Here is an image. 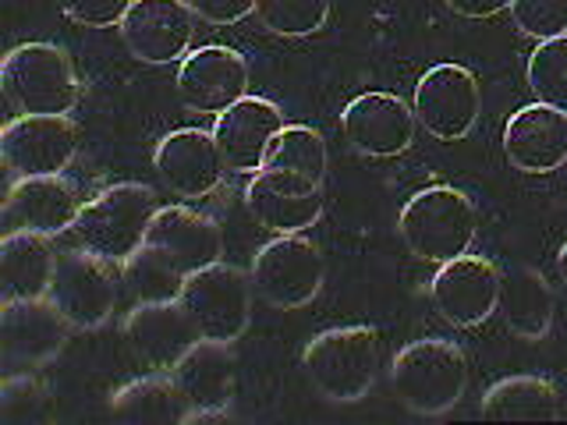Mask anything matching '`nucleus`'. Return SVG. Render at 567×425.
<instances>
[{"mask_svg": "<svg viewBox=\"0 0 567 425\" xmlns=\"http://www.w3.org/2000/svg\"><path fill=\"white\" fill-rule=\"evenodd\" d=\"M111 412L117 422H142V425L192 422V407L171 372H156V376H142L128 386H121L111 401Z\"/></svg>", "mask_w": 567, "mask_h": 425, "instance_id": "obj_27", "label": "nucleus"}, {"mask_svg": "<svg viewBox=\"0 0 567 425\" xmlns=\"http://www.w3.org/2000/svg\"><path fill=\"white\" fill-rule=\"evenodd\" d=\"M496 312L504 315L511 333L522 341H543L554 326V291L546 277L528 262L501 266V294H496Z\"/></svg>", "mask_w": 567, "mask_h": 425, "instance_id": "obj_24", "label": "nucleus"}, {"mask_svg": "<svg viewBox=\"0 0 567 425\" xmlns=\"http://www.w3.org/2000/svg\"><path fill=\"white\" fill-rule=\"evenodd\" d=\"M312 386L327 401L354 404L362 401L380 369V341L369 326H333L316 333L301 354Z\"/></svg>", "mask_w": 567, "mask_h": 425, "instance_id": "obj_4", "label": "nucleus"}, {"mask_svg": "<svg viewBox=\"0 0 567 425\" xmlns=\"http://www.w3.org/2000/svg\"><path fill=\"white\" fill-rule=\"evenodd\" d=\"M390 383H394L401 404L415 415H443L465 397L468 362L465 351L443 336H422L404 344L390 362Z\"/></svg>", "mask_w": 567, "mask_h": 425, "instance_id": "obj_3", "label": "nucleus"}, {"mask_svg": "<svg viewBox=\"0 0 567 425\" xmlns=\"http://www.w3.org/2000/svg\"><path fill=\"white\" fill-rule=\"evenodd\" d=\"M117 29L135 61L171 64L188 58L195 11L188 8V0H132Z\"/></svg>", "mask_w": 567, "mask_h": 425, "instance_id": "obj_12", "label": "nucleus"}, {"mask_svg": "<svg viewBox=\"0 0 567 425\" xmlns=\"http://www.w3.org/2000/svg\"><path fill=\"white\" fill-rule=\"evenodd\" d=\"M68 341V319L53 309L50 298L4 301L0 312V359L4 376L11 372H32L50 362Z\"/></svg>", "mask_w": 567, "mask_h": 425, "instance_id": "obj_11", "label": "nucleus"}, {"mask_svg": "<svg viewBox=\"0 0 567 425\" xmlns=\"http://www.w3.org/2000/svg\"><path fill=\"white\" fill-rule=\"evenodd\" d=\"M419 117L394 93H362L341 114V132L354 153L398 156L415 142Z\"/></svg>", "mask_w": 567, "mask_h": 425, "instance_id": "obj_20", "label": "nucleus"}, {"mask_svg": "<svg viewBox=\"0 0 567 425\" xmlns=\"http://www.w3.org/2000/svg\"><path fill=\"white\" fill-rule=\"evenodd\" d=\"M327 164H330V153H327L323 135L309 128V124H284L277 138L270 142V153H266L262 167L301 174V177H309V182L323 185Z\"/></svg>", "mask_w": 567, "mask_h": 425, "instance_id": "obj_28", "label": "nucleus"}, {"mask_svg": "<svg viewBox=\"0 0 567 425\" xmlns=\"http://www.w3.org/2000/svg\"><path fill=\"white\" fill-rule=\"evenodd\" d=\"M0 85L18 114H68L79 103V79L53 43H22L0 64Z\"/></svg>", "mask_w": 567, "mask_h": 425, "instance_id": "obj_5", "label": "nucleus"}, {"mask_svg": "<svg viewBox=\"0 0 567 425\" xmlns=\"http://www.w3.org/2000/svg\"><path fill=\"white\" fill-rule=\"evenodd\" d=\"M284 128V114L274 100L266 96H241L235 106L217 114L213 138L224 156V167L230 174H256L266 164L270 142Z\"/></svg>", "mask_w": 567, "mask_h": 425, "instance_id": "obj_19", "label": "nucleus"}, {"mask_svg": "<svg viewBox=\"0 0 567 425\" xmlns=\"http://www.w3.org/2000/svg\"><path fill=\"white\" fill-rule=\"evenodd\" d=\"M79 153V132L64 114H22L0 132V156L18 177L64 174Z\"/></svg>", "mask_w": 567, "mask_h": 425, "instance_id": "obj_10", "label": "nucleus"}, {"mask_svg": "<svg viewBox=\"0 0 567 425\" xmlns=\"http://www.w3.org/2000/svg\"><path fill=\"white\" fill-rule=\"evenodd\" d=\"M188 8L209 25H235L256 11V0H188Z\"/></svg>", "mask_w": 567, "mask_h": 425, "instance_id": "obj_34", "label": "nucleus"}, {"mask_svg": "<svg viewBox=\"0 0 567 425\" xmlns=\"http://www.w3.org/2000/svg\"><path fill=\"white\" fill-rule=\"evenodd\" d=\"M504 153L525 174H554L567 164V114L549 103H528L504 124Z\"/></svg>", "mask_w": 567, "mask_h": 425, "instance_id": "obj_21", "label": "nucleus"}, {"mask_svg": "<svg viewBox=\"0 0 567 425\" xmlns=\"http://www.w3.org/2000/svg\"><path fill=\"white\" fill-rule=\"evenodd\" d=\"M528 89L539 103L567 114V32L543 40L528 58Z\"/></svg>", "mask_w": 567, "mask_h": 425, "instance_id": "obj_31", "label": "nucleus"}, {"mask_svg": "<svg viewBox=\"0 0 567 425\" xmlns=\"http://www.w3.org/2000/svg\"><path fill=\"white\" fill-rule=\"evenodd\" d=\"M256 18L266 32L298 40V35H312L327 25L330 0H256Z\"/></svg>", "mask_w": 567, "mask_h": 425, "instance_id": "obj_30", "label": "nucleus"}, {"mask_svg": "<svg viewBox=\"0 0 567 425\" xmlns=\"http://www.w3.org/2000/svg\"><path fill=\"white\" fill-rule=\"evenodd\" d=\"M195 418H224L235 401V351L220 341H199L171 369Z\"/></svg>", "mask_w": 567, "mask_h": 425, "instance_id": "obj_23", "label": "nucleus"}, {"mask_svg": "<svg viewBox=\"0 0 567 425\" xmlns=\"http://www.w3.org/2000/svg\"><path fill=\"white\" fill-rule=\"evenodd\" d=\"M156 195L150 185L138 182H121L103 188L100 195H93L82 212L71 235L75 241L114 266H124V259H132L142 241H146V230L156 217Z\"/></svg>", "mask_w": 567, "mask_h": 425, "instance_id": "obj_2", "label": "nucleus"}, {"mask_svg": "<svg viewBox=\"0 0 567 425\" xmlns=\"http://www.w3.org/2000/svg\"><path fill=\"white\" fill-rule=\"evenodd\" d=\"M398 235L422 262H451L465 256L478 235V209L461 188L433 185L408 199L398 212Z\"/></svg>", "mask_w": 567, "mask_h": 425, "instance_id": "obj_1", "label": "nucleus"}, {"mask_svg": "<svg viewBox=\"0 0 567 425\" xmlns=\"http://www.w3.org/2000/svg\"><path fill=\"white\" fill-rule=\"evenodd\" d=\"M121 283L128 288V294L138 301H174L182 298L185 277L174 270L167 259H159L153 248L142 245L132 259H124V273Z\"/></svg>", "mask_w": 567, "mask_h": 425, "instance_id": "obj_29", "label": "nucleus"}, {"mask_svg": "<svg viewBox=\"0 0 567 425\" xmlns=\"http://www.w3.org/2000/svg\"><path fill=\"white\" fill-rule=\"evenodd\" d=\"M58 256H53L50 238L29 235V230H8L0 241V294L4 301H29L47 298Z\"/></svg>", "mask_w": 567, "mask_h": 425, "instance_id": "obj_25", "label": "nucleus"}, {"mask_svg": "<svg viewBox=\"0 0 567 425\" xmlns=\"http://www.w3.org/2000/svg\"><path fill=\"white\" fill-rule=\"evenodd\" d=\"M511 18L536 43L567 32V0H511Z\"/></svg>", "mask_w": 567, "mask_h": 425, "instance_id": "obj_32", "label": "nucleus"}, {"mask_svg": "<svg viewBox=\"0 0 567 425\" xmlns=\"http://www.w3.org/2000/svg\"><path fill=\"white\" fill-rule=\"evenodd\" d=\"M447 8L465 18H493L504 8H511V0H447Z\"/></svg>", "mask_w": 567, "mask_h": 425, "instance_id": "obj_35", "label": "nucleus"}, {"mask_svg": "<svg viewBox=\"0 0 567 425\" xmlns=\"http://www.w3.org/2000/svg\"><path fill=\"white\" fill-rule=\"evenodd\" d=\"M483 418L493 422H549L560 418V394L546 376H504L496 380L478 404Z\"/></svg>", "mask_w": 567, "mask_h": 425, "instance_id": "obj_26", "label": "nucleus"}, {"mask_svg": "<svg viewBox=\"0 0 567 425\" xmlns=\"http://www.w3.org/2000/svg\"><path fill=\"white\" fill-rule=\"evenodd\" d=\"M557 273H560V280L567 283V241L560 245V252H557Z\"/></svg>", "mask_w": 567, "mask_h": 425, "instance_id": "obj_36", "label": "nucleus"}, {"mask_svg": "<svg viewBox=\"0 0 567 425\" xmlns=\"http://www.w3.org/2000/svg\"><path fill=\"white\" fill-rule=\"evenodd\" d=\"M159 177L177 191L182 199H203L224 177V156L217 149L213 132L203 128H177L159 138L153 153Z\"/></svg>", "mask_w": 567, "mask_h": 425, "instance_id": "obj_22", "label": "nucleus"}, {"mask_svg": "<svg viewBox=\"0 0 567 425\" xmlns=\"http://www.w3.org/2000/svg\"><path fill=\"white\" fill-rule=\"evenodd\" d=\"M82 195L64 174H29L18 177L4 199L8 230H29V235L58 238L75 227L82 212Z\"/></svg>", "mask_w": 567, "mask_h": 425, "instance_id": "obj_15", "label": "nucleus"}, {"mask_svg": "<svg viewBox=\"0 0 567 425\" xmlns=\"http://www.w3.org/2000/svg\"><path fill=\"white\" fill-rule=\"evenodd\" d=\"M177 100L195 114H224L248 96V61L230 46H199L177 68Z\"/></svg>", "mask_w": 567, "mask_h": 425, "instance_id": "obj_14", "label": "nucleus"}, {"mask_svg": "<svg viewBox=\"0 0 567 425\" xmlns=\"http://www.w3.org/2000/svg\"><path fill=\"white\" fill-rule=\"evenodd\" d=\"M252 277H245L238 266L220 259L185 277L182 305L188 309L203 341L235 344L248 330V319H252Z\"/></svg>", "mask_w": 567, "mask_h": 425, "instance_id": "obj_6", "label": "nucleus"}, {"mask_svg": "<svg viewBox=\"0 0 567 425\" xmlns=\"http://www.w3.org/2000/svg\"><path fill=\"white\" fill-rule=\"evenodd\" d=\"M117 283L121 280L114 273V262H106L82 248V252H64L58 259L47 298L53 301V309L68 319V326L96 330L114 315Z\"/></svg>", "mask_w": 567, "mask_h": 425, "instance_id": "obj_8", "label": "nucleus"}, {"mask_svg": "<svg viewBox=\"0 0 567 425\" xmlns=\"http://www.w3.org/2000/svg\"><path fill=\"white\" fill-rule=\"evenodd\" d=\"M142 245L167 259L182 277L199 273L224 256V235L217 220L188 206H159Z\"/></svg>", "mask_w": 567, "mask_h": 425, "instance_id": "obj_17", "label": "nucleus"}, {"mask_svg": "<svg viewBox=\"0 0 567 425\" xmlns=\"http://www.w3.org/2000/svg\"><path fill=\"white\" fill-rule=\"evenodd\" d=\"M245 206L274 235H301L323 217V191L316 182L288 170L262 167L245 188Z\"/></svg>", "mask_w": 567, "mask_h": 425, "instance_id": "obj_16", "label": "nucleus"}, {"mask_svg": "<svg viewBox=\"0 0 567 425\" xmlns=\"http://www.w3.org/2000/svg\"><path fill=\"white\" fill-rule=\"evenodd\" d=\"M252 288L274 309H301L323 291V252L301 235H277L252 259Z\"/></svg>", "mask_w": 567, "mask_h": 425, "instance_id": "obj_7", "label": "nucleus"}, {"mask_svg": "<svg viewBox=\"0 0 567 425\" xmlns=\"http://www.w3.org/2000/svg\"><path fill=\"white\" fill-rule=\"evenodd\" d=\"M58 4L71 22H79L85 29H106V25H121L132 0H58Z\"/></svg>", "mask_w": 567, "mask_h": 425, "instance_id": "obj_33", "label": "nucleus"}, {"mask_svg": "<svg viewBox=\"0 0 567 425\" xmlns=\"http://www.w3.org/2000/svg\"><path fill=\"white\" fill-rule=\"evenodd\" d=\"M412 111L433 138L457 142L475 128L483 89L465 64H436L419 79Z\"/></svg>", "mask_w": 567, "mask_h": 425, "instance_id": "obj_9", "label": "nucleus"}, {"mask_svg": "<svg viewBox=\"0 0 567 425\" xmlns=\"http://www.w3.org/2000/svg\"><path fill=\"white\" fill-rule=\"evenodd\" d=\"M496 294H501V266L486 256H457L440 262L430 280L433 309L454 326H478L496 312Z\"/></svg>", "mask_w": 567, "mask_h": 425, "instance_id": "obj_13", "label": "nucleus"}, {"mask_svg": "<svg viewBox=\"0 0 567 425\" xmlns=\"http://www.w3.org/2000/svg\"><path fill=\"white\" fill-rule=\"evenodd\" d=\"M124 341L135 351L138 362L159 372H171L185 354L203 341L195 330L182 298L174 301H138L124 319Z\"/></svg>", "mask_w": 567, "mask_h": 425, "instance_id": "obj_18", "label": "nucleus"}]
</instances>
